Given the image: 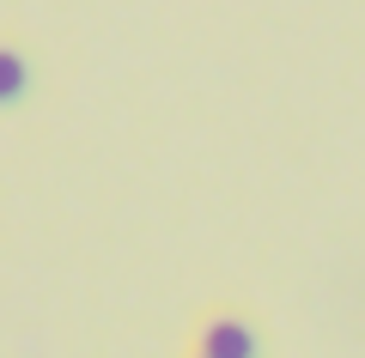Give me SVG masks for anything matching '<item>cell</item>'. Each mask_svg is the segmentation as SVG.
I'll return each instance as SVG.
<instances>
[{"label":"cell","mask_w":365,"mask_h":358,"mask_svg":"<svg viewBox=\"0 0 365 358\" xmlns=\"http://www.w3.org/2000/svg\"><path fill=\"white\" fill-rule=\"evenodd\" d=\"M195 352L201 358H262V334H256V322L244 310L220 304V310H207L195 322Z\"/></svg>","instance_id":"cell-1"},{"label":"cell","mask_w":365,"mask_h":358,"mask_svg":"<svg viewBox=\"0 0 365 358\" xmlns=\"http://www.w3.org/2000/svg\"><path fill=\"white\" fill-rule=\"evenodd\" d=\"M31 79H37V61H31L25 43L0 37V110H13V103L31 98Z\"/></svg>","instance_id":"cell-2"},{"label":"cell","mask_w":365,"mask_h":358,"mask_svg":"<svg viewBox=\"0 0 365 358\" xmlns=\"http://www.w3.org/2000/svg\"><path fill=\"white\" fill-rule=\"evenodd\" d=\"M195 358H201V352H195Z\"/></svg>","instance_id":"cell-3"}]
</instances>
